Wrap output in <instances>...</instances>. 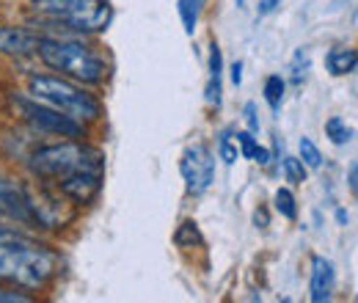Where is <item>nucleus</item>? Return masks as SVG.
Here are the masks:
<instances>
[{"instance_id": "1", "label": "nucleus", "mask_w": 358, "mask_h": 303, "mask_svg": "<svg viewBox=\"0 0 358 303\" xmlns=\"http://www.w3.org/2000/svg\"><path fill=\"white\" fill-rule=\"evenodd\" d=\"M113 20L108 0H34L31 22L45 31L66 34H102Z\"/></svg>"}, {"instance_id": "2", "label": "nucleus", "mask_w": 358, "mask_h": 303, "mask_svg": "<svg viewBox=\"0 0 358 303\" xmlns=\"http://www.w3.org/2000/svg\"><path fill=\"white\" fill-rule=\"evenodd\" d=\"M58 273V257L28 237L0 240V281L25 290H42Z\"/></svg>"}, {"instance_id": "3", "label": "nucleus", "mask_w": 358, "mask_h": 303, "mask_svg": "<svg viewBox=\"0 0 358 303\" xmlns=\"http://www.w3.org/2000/svg\"><path fill=\"white\" fill-rule=\"evenodd\" d=\"M42 58V64L66 75L69 80H78L80 86H96L108 78V64L105 58L89 47V44L78 42V39H66V36H50L42 34L39 44H36V52Z\"/></svg>"}, {"instance_id": "4", "label": "nucleus", "mask_w": 358, "mask_h": 303, "mask_svg": "<svg viewBox=\"0 0 358 303\" xmlns=\"http://www.w3.org/2000/svg\"><path fill=\"white\" fill-rule=\"evenodd\" d=\"M28 166L39 179L61 182L75 174H105V155L83 141H64L36 149Z\"/></svg>"}, {"instance_id": "5", "label": "nucleus", "mask_w": 358, "mask_h": 303, "mask_svg": "<svg viewBox=\"0 0 358 303\" xmlns=\"http://www.w3.org/2000/svg\"><path fill=\"white\" fill-rule=\"evenodd\" d=\"M28 94L50 108L78 119V122H99L102 119V102L72 80H61L52 75H34L28 80Z\"/></svg>"}, {"instance_id": "6", "label": "nucleus", "mask_w": 358, "mask_h": 303, "mask_svg": "<svg viewBox=\"0 0 358 303\" xmlns=\"http://www.w3.org/2000/svg\"><path fill=\"white\" fill-rule=\"evenodd\" d=\"M14 111L17 116L36 132H47V135H61V138H72V141H80L86 138V125L50 108L45 102L34 99V97H14Z\"/></svg>"}, {"instance_id": "7", "label": "nucleus", "mask_w": 358, "mask_h": 303, "mask_svg": "<svg viewBox=\"0 0 358 303\" xmlns=\"http://www.w3.org/2000/svg\"><path fill=\"white\" fill-rule=\"evenodd\" d=\"M179 174L185 179L187 193L201 196L210 190V185L215 182V155L210 152L207 143H193L182 152L179 157Z\"/></svg>"}, {"instance_id": "8", "label": "nucleus", "mask_w": 358, "mask_h": 303, "mask_svg": "<svg viewBox=\"0 0 358 303\" xmlns=\"http://www.w3.org/2000/svg\"><path fill=\"white\" fill-rule=\"evenodd\" d=\"M0 216L11 218L22 226H42L34 210V190L0 174Z\"/></svg>"}, {"instance_id": "9", "label": "nucleus", "mask_w": 358, "mask_h": 303, "mask_svg": "<svg viewBox=\"0 0 358 303\" xmlns=\"http://www.w3.org/2000/svg\"><path fill=\"white\" fill-rule=\"evenodd\" d=\"M39 31H28V28H14V25H3L0 28V52L3 55H34L36 44H39Z\"/></svg>"}, {"instance_id": "10", "label": "nucleus", "mask_w": 358, "mask_h": 303, "mask_svg": "<svg viewBox=\"0 0 358 303\" xmlns=\"http://www.w3.org/2000/svg\"><path fill=\"white\" fill-rule=\"evenodd\" d=\"M334 281H336V270L331 260L325 257H314L312 260V279H309V290H312V301L322 303L331 298V290H334Z\"/></svg>"}, {"instance_id": "11", "label": "nucleus", "mask_w": 358, "mask_h": 303, "mask_svg": "<svg viewBox=\"0 0 358 303\" xmlns=\"http://www.w3.org/2000/svg\"><path fill=\"white\" fill-rule=\"evenodd\" d=\"M325 66L334 78H345V75H353L358 66V55L353 47H334L328 50L325 55Z\"/></svg>"}, {"instance_id": "12", "label": "nucleus", "mask_w": 358, "mask_h": 303, "mask_svg": "<svg viewBox=\"0 0 358 303\" xmlns=\"http://www.w3.org/2000/svg\"><path fill=\"white\" fill-rule=\"evenodd\" d=\"M207 6V0H179L177 11L179 20H182V28L187 36L196 34V25H199V17H201V8Z\"/></svg>"}, {"instance_id": "13", "label": "nucleus", "mask_w": 358, "mask_h": 303, "mask_svg": "<svg viewBox=\"0 0 358 303\" xmlns=\"http://www.w3.org/2000/svg\"><path fill=\"white\" fill-rule=\"evenodd\" d=\"M273 207H275L278 216L287 218V220H295L298 218V199H295V193L289 188H278L273 193Z\"/></svg>"}, {"instance_id": "14", "label": "nucleus", "mask_w": 358, "mask_h": 303, "mask_svg": "<svg viewBox=\"0 0 358 303\" xmlns=\"http://www.w3.org/2000/svg\"><path fill=\"white\" fill-rule=\"evenodd\" d=\"M325 135H328L331 143L345 146V143L353 141V127H348V122H345L342 116H331V119L325 122Z\"/></svg>"}, {"instance_id": "15", "label": "nucleus", "mask_w": 358, "mask_h": 303, "mask_svg": "<svg viewBox=\"0 0 358 303\" xmlns=\"http://www.w3.org/2000/svg\"><path fill=\"white\" fill-rule=\"evenodd\" d=\"M284 91H287V80H284L281 75H268V78H265L262 94H265V102L270 105V111H278V108H281Z\"/></svg>"}, {"instance_id": "16", "label": "nucleus", "mask_w": 358, "mask_h": 303, "mask_svg": "<svg viewBox=\"0 0 358 303\" xmlns=\"http://www.w3.org/2000/svg\"><path fill=\"white\" fill-rule=\"evenodd\" d=\"M309 69H312L309 52H306V47H298L295 55H292V61H289V80H292V86H301L306 80Z\"/></svg>"}, {"instance_id": "17", "label": "nucleus", "mask_w": 358, "mask_h": 303, "mask_svg": "<svg viewBox=\"0 0 358 303\" xmlns=\"http://www.w3.org/2000/svg\"><path fill=\"white\" fill-rule=\"evenodd\" d=\"M174 243H177L179 248H193V246L201 243V232H199L196 220H185V223H179V229L174 232Z\"/></svg>"}, {"instance_id": "18", "label": "nucleus", "mask_w": 358, "mask_h": 303, "mask_svg": "<svg viewBox=\"0 0 358 303\" xmlns=\"http://www.w3.org/2000/svg\"><path fill=\"white\" fill-rule=\"evenodd\" d=\"M281 169H284V176H287V182H292V185H303L306 182V166H303V160L301 157H292V155H287L284 160H281Z\"/></svg>"}, {"instance_id": "19", "label": "nucleus", "mask_w": 358, "mask_h": 303, "mask_svg": "<svg viewBox=\"0 0 358 303\" xmlns=\"http://www.w3.org/2000/svg\"><path fill=\"white\" fill-rule=\"evenodd\" d=\"M231 138H234V143H237L240 157H243V160H254V155H257V149H259V141L254 138V132L237 130V132H231Z\"/></svg>"}, {"instance_id": "20", "label": "nucleus", "mask_w": 358, "mask_h": 303, "mask_svg": "<svg viewBox=\"0 0 358 303\" xmlns=\"http://www.w3.org/2000/svg\"><path fill=\"white\" fill-rule=\"evenodd\" d=\"M298 149H301V160H303V166L306 169H320L322 166V152L317 149V143H314L312 138H301V143H298Z\"/></svg>"}, {"instance_id": "21", "label": "nucleus", "mask_w": 358, "mask_h": 303, "mask_svg": "<svg viewBox=\"0 0 358 303\" xmlns=\"http://www.w3.org/2000/svg\"><path fill=\"white\" fill-rule=\"evenodd\" d=\"M218 157L224 160L226 166H234L237 157H240L237 143H234V138H231V130H224L221 132V138H218Z\"/></svg>"}, {"instance_id": "22", "label": "nucleus", "mask_w": 358, "mask_h": 303, "mask_svg": "<svg viewBox=\"0 0 358 303\" xmlns=\"http://www.w3.org/2000/svg\"><path fill=\"white\" fill-rule=\"evenodd\" d=\"M204 99H207V105L221 108V78H210L207 91H204Z\"/></svg>"}, {"instance_id": "23", "label": "nucleus", "mask_w": 358, "mask_h": 303, "mask_svg": "<svg viewBox=\"0 0 358 303\" xmlns=\"http://www.w3.org/2000/svg\"><path fill=\"white\" fill-rule=\"evenodd\" d=\"M221 69H224L221 47L213 42V44H210V78H221Z\"/></svg>"}, {"instance_id": "24", "label": "nucleus", "mask_w": 358, "mask_h": 303, "mask_svg": "<svg viewBox=\"0 0 358 303\" xmlns=\"http://www.w3.org/2000/svg\"><path fill=\"white\" fill-rule=\"evenodd\" d=\"M243 119H245V125H248V132H259V116H257V105L254 102H245L243 105Z\"/></svg>"}, {"instance_id": "25", "label": "nucleus", "mask_w": 358, "mask_h": 303, "mask_svg": "<svg viewBox=\"0 0 358 303\" xmlns=\"http://www.w3.org/2000/svg\"><path fill=\"white\" fill-rule=\"evenodd\" d=\"M25 301H31V295L11 293V290H3V287H0V303H25Z\"/></svg>"}, {"instance_id": "26", "label": "nucleus", "mask_w": 358, "mask_h": 303, "mask_svg": "<svg viewBox=\"0 0 358 303\" xmlns=\"http://www.w3.org/2000/svg\"><path fill=\"white\" fill-rule=\"evenodd\" d=\"M229 72H231V75H229V78H231V86H237V88L243 86V61H234Z\"/></svg>"}, {"instance_id": "27", "label": "nucleus", "mask_w": 358, "mask_h": 303, "mask_svg": "<svg viewBox=\"0 0 358 303\" xmlns=\"http://www.w3.org/2000/svg\"><path fill=\"white\" fill-rule=\"evenodd\" d=\"M254 223H257V229H268L270 218H268V210H265V207H259V210L254 213Z\"/></svg>"}, {"instance_id": "28", "label": "nucleus", "mask_w": 358, "mask_h": 303, "mask_svg": "<svg viewBox=\"0 0 358 303\" xmlns=\"http://www.w3.org/2000/svg\"><path fill=\"white\" fill-rule=\"evenodd\" d=\"M278 3H281V0H259V17H268V14H273Z\"/></svg>"}, {"instance_id": "29", "label": "nucleus", "mask_w": 358, "mask_h": 303, "mask_svg": "<svg viewBox=\"0 0 358 303\" xmlns=\"http://www.w3.org/2000/svg\"><path fill=\"white\" fill-rule=\"evenodd\" d=\"M254 160H257V163H259V166H268V163H270V155H268V149H265V146H259V149H257V155H254Z\"/></svg>"}, {"instance_id": "30", "label": "nucleus", "mask_w": 358, "mask_h": 303, "mask_svg": "<svg viewBox=\"0 0 358 303\" xmlns=\"http://www.w3.org/2000/svg\"><path fill=\"white\" fill-rule=\"evenodd\" d=\"M356 188H358V166L353 163V166H350V190L356 193Z\"/></svg>"}, {"instance_id": "31", "label": "nucleus", "mask_w": 358, "mask_h": 303, "mask_svg": "<svg viewBox=\"0 0 358 303\" xmlns=\"http://www.w3.org/2000/svg\"><path fill=\"white\" fill-rule=\"evenodd\" d=\"M336 223H339V226H348V223H350L348 210H336Z\"/></svg>"}, {"instance_id": "32", "label": "nucleus", "mask_w": 358, "mask_h": 303, "mask_svg": "<svg viewBox=\"0 0 358 303\" xmlns=\"http://www.w3.org/2000/svg\"><path fill=\"white\" fill-rule=\"evenodd\" d=\"M234 3H237V8H245V3H248V0H234Z\"/></svg>"}]
</instances>
